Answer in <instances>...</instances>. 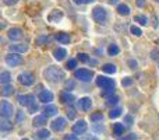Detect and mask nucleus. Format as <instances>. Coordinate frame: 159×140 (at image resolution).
Listing matches in <instances>:
<instances>
[{
	"instance_id": "f257e3e1",
	"label": "nucleus",
	"mask_w": 159,
	"mask_h": 140,
	"mask_svg": "<svg viewBox=\"0 0 159 140\" xmlns=\"http://www.w3.org/2000/svg\"><path fill=\"white\" fill-rule=\"evenodd\" d=\"M43 77L50 83H60L66 79L64 71L57 66H49L43 70Z\"/></svg>"
},
{
	"instance_id": "f03ea898",
	"label": "nucleus",
	"mask_w": 159,
	"mask_h": 140,
	"mask_svg": "<svg viewBox=\"0 0 159 140\" xmlns=\"http://www.w3.org/2000/svg\"><path fill=\"white\" fill-rule=\"evenodd\" d=\"M92 17L95 21L99 22V24H105L107 20V11L105 10L103 7H101V6H96V7L92 10Z\"/></svg>"
},
{
	"instance_id": "7ed1b4c3",
	"label": "nucleus",
	"mask_w": 159,
	"mask_h": 140,
	"mask_svg": "<svg viewBox=\"0 0 159 140\" xmlns=\"http://www.w3.org/2000/svg\"><path fill=\"white\" fill-rule=\"evenodd\" d=\"M14 112L13 105L8 101H0V118L2 119H8Z\"/></svg>"
},
{
	"instance_id": "20e7f679",
	"label": "nucleus",
	"mask_w": 159,
	"mask_h": 140,
	"mask_svg": "<svg viewBox=\"0 0 159 140\" xmlns=\"http://www.w3.org/2000/svg\"><path fill=\"white\" fill-rule=\"evenodd\" d=\"M17 80H18L20 84L28 87V85H32L34 84L35 77H34V74L31 73V71H21V73L18 74V77H17Z\"/></svg>"
},
{
	"instance_id": "39448f33",
	"label": "nucleus",
	"mask_w": 159,
	"mask_h": 140,
	"mask_svg": "<svg viewBox=\"0 0 159 140\" xmlns=\"http://www.w3.org/2000/svg\"><path fill=\"white\" fill-rule=\"evenodd\" d=\"M22 62H24V59H22V56H20V53L10 52L8 55H6V63L11 67H16V66H18V65H22Z\"/></svg>"
},
{
	"instance_id": "423d86ee",
	"label": "nucleus",
	"mask_w": 159,
	"mask_h": 140,
	"mask_svg": "<svg viewBox=\"0 0 159 140\" xmlns=\"http://www.w3.org/2000/svg\"><path fill=\"white\" fill-rule=\"evenodd\" d=\"M93 77V73L92 70H88V69H78L75 70V79L81 80V81H85V83H89Z\"/></svg>"
},
{
	"instance_id": "0eeeda50",
	"label": "nucleus",
	"mask_w": 159,
	"mask_h": 140,
	"mask_svg": "<svg viewBox=\"0 0 159 140\" xmlns=\"http://www.w3.org/2000/svg\"><path fill=\"white\" fill-rule=\"evenodd\" d=\"M17 101H18L20 105H22V107H31V105L36 104L35 102V97L32 95V94H24V95H18L17 97Z\"/></svg>"
},
{
	"instance_id": "6e6552de",
	"label": "nucleus",
	"mask_w": 159,
	"mask_h": 140,
	"mask_svg": "<svg viewBox=\"0 0 159 140\" xmlns=\"http://www.w3.org/2000/svg\"><path fill=\"white\" fill-rule=\"evenodd\" d=\"M66 125H67L66 119L59 116V118H56L55 121L50 123V128H52V130H55V132H60V130H63L64 128H66Z\"/></svg>"
},
{
	"instance_id": "1a4fd4ad",
	"label": "nucleus",
	"mask_w": 159,
	"mask_h": 140,
	"mask_svg": "<svg viewBox=\"0 0 159 140\" xmlns=\"http://www.w3.org/2000/svg\"><path fill=\"white\" fill-rule=\"evenodd\" d=\"M96 85L101 88H107V87H112L115 85V81L109 77H105V76H98L96 77Z\"/></svg>"
},
{
	"instance_id": "9d476101",
	"label": "nucleus",
	"mask_w": 159,
	"mask_h": 140,
	"mask_svg": "<svg viewBox=\"0 0 159 140\" xmlns=\"http://www.w3.org/2000/svg\"><path fill=\"white\" fill-rule=\"evenodd\" d=\"M38 98H39V101L43 102V104H50V102L53 101V98H55V95H53V93L49 90H42L41 93H39Z\"/></svg>"
},
{
	"instance_id": "9b49d317",
	"label": "nucleus",
	"mask_w": 159,
	"mask_h": 140,
	"mask_svg": "<svg viewBox=\"0 0 159 140\" xmlns=\"http://www.w3.org/2000/svg\"><path fill=\"white\" fill-rule=\"evenodd\" d=\"M7 35H8V39H11V41H18V39H21L22 36H24V32H22L21 28L14 27V28L8 30Z\"/></svg>"
},
{
	"instance_id": "f8f14e48",
	"label": "nucleus",
	"mask_w": 159,
	"mask_h": 140,
	"mask_svg": "<svg viewBox=\"0 0 159 140\" xmlns=\"http://www.w3.org/2000/svg\"><path fill=\"white\" fill-rule=\"evenodd\" d=\"M63 18V11L61 10H57V8H55V10H52L49 13V16H48V21L49 22H59L60 20Z\"/></svg>"
},
{
	"instance_id": "ddd939ff",
	"label": "nucleus",
	"mask_w": 159,
	"mask_h": 140,
	"mask_svg": "<svg viewBox=\"0 0 159 140\" xmlns=\"http://www.w3.org/2000/svg\"><path fill=\"white\" fill-rule=\"evenodd\" d=\"M85 130H87V122L85 121H77L74 125H73V132L75 133V135H82V133H85Z\"/></svg>"
},
{
	"instance_id": "4468645a",
	"label": "nucleus",
	"mask_w": 159,
	"mask_h": 140,
	"mask_svg": "<svg viewBox=\"0 0 159 140\" xmlns=\"http://www.w3.org/2000/svg\"><path fill=\"white\" fill-rule=\"evenodd\" d=\"M60 99H61V102H64V104H67V105H73L75 102V97L73 95L70 91H61Z\"/></svg>"
},
{
	"instance_id": "2eb2a0df",
	"label": "nucleus",
	"mask_w": 159,
	"mask_h": 140,
	"mask_svg": "<svg viewBox=\"0 0 159 140\" xmlns=\"http://www.w3.org/2000/svg\"><path fill=\"white\" fill-rule=\"evenodd\" d=\"M78 107H80V109H82V111H89L91 107H92V99H91L89 97H82L78 101Z\"/></svg>"
},
{
	"instance_id": "dca6fc26",
	"label": "nucleus",
	"mask_w": 159,
	"mask_h": 140,
	"mask_svg": "<svg viewBox=\"0 0 159 140\" xmlns=\"http://www.w3.org/2000/svg\"><path fill=\"white\" fill-rule=\"evenodd\" d=\"M27 51H28V45H25V44L10 45V52H13V53H25Z\"/></svg>"
},
{
	"instance_id": "f3484780",
	"label": "nucleus",
	"mask_w": 159,
	"mask_h": 140,
	"mask_svg": "<svg viewBox=\"0 0 159 140\" xmlns=\"http://www.w3.org/2000/svg\"><path fill=\"white\" fill-rule=\"evenodd\" d=\"M13 128H14V125L8 119H2L0 121V132H11Z\"/></svg>"
},
{
	"instance_id": "a211bd4d",
	"label": "nucleus",
	"mask_w": 159,
	"mask_h": 140,
	"mask_svg": "<svg viewBox=\"0 0 159 140\" xmlns=\"http://www.w3.org/2000/svg\"><path fill=\"white\" fill-rule=\"evenodd\" d=\"M43 115L46 116H55V115H57V107L56 105H52V104H49V105H46L45 107V109H43Z\"/></svg>"
},
{
	"instance_id": "6ab92c4d",
	"label": "nucleus",
	"mask_w": 159,
	"mask_h": 140,
	"mask_svg": "<svg viewBox=\"0 0 159 140\" xmlns=\"http://www.w3.org/2000/svg\"><path fill=\"white\" fill-rule=\"evenodd\" d=\"M53 56H55L56 60L60 62V60H63V59L67 56V51L64 49V48H57V49L53 51Z\"/></svg>"
},
{
	"instance_id": "aec40b11",
	"label": "nucleus",
	"mask_w": 159,
	"mask_h": 140,
	"mask_svg": "<svg viewBox=\"0 0 159 140\" xmlns=\"http://www.w3.org/2000/svg\"><path fill=\"white\" fill-rule=\"evenodd\" d=\"M49 136H50V132L48 129H39L38 132L35 133L36 140H46V139H49Z\"/></svg>"
},
{
	"instance_id": "412c9836",
	"label": "nucleus",
	"mask_w": 159,
	"mask_h": 140,
	"mask_svg": "<svg viewBox=\"0 0 159 140\" xmlns=\"http://www.w3.org/2000/svg\"><path fill=\"white\" fill-rule=\"evenodd\" d=\"M46 125V116L45 115H38L34 118V126L35 128H41Z\"/></svg>"
},
{
	"instance_id": "4be33fe9",
	"label": "nucleus",
	"mask_w": 159,
	"mask_h": 140,
	"mask_svg": "<svg viewBox=\"0 0 159 140\" xmlns=\"http://www.w3.org/2000/svg\"><path fill=\"white\" fill-rule=\"evenodd\" d=\"M56 41H59L60 44H64V45H67L70 42V36H69V34H64V32H59V34H56Z\"/></svg>"
},
{
	"instance_id": "5701e85b",
	"label": "nucleus",
	"mask_w": 159,
	"mask_h": 140,
	"mask_svg": "<svg viewBox=\"0 0 159 140\" xmlns=\"http://www.w3.org/2000/svg\"><path fill=\"white\" fill-rule=\"evenodd\" d=\"M10 81H11V74L8 73V71H2V73H0V84L6 85Z\"/></svg>"
},
{
	"instance_id": "b1692460",
	"label": "nucleus",
	"mask_w": 159,
	"mask_h": 140,
	"mask_svg": "<svg viewBox=\"0 0 159 140\" xmlns=\"http://www.w3.org/2000/svg\"><path fill=\"white\" fill-rule=\"evenodd\" d=\"M124 130H126V126H124L123 123H115L113 125V133H115L116 136H121L124 133Z\"/></svg>"
},
{
	"instance_id": "393cba45",
	"label": "nucleus",
	"mask_w": 159,
	"mask_h": 140,
	"mask_svg": "<svg viewBox=\"0 0 159 140\" xmlns=\"http://www.w3.org/2000/svg\"><path fill=\"white\" fill-rule=\"evenodd\" d=\"M13 91H14V87H13V85L6 84V85H3L2 91H0V94H2L3 97H8V95H11V94H13Z\"/></svg>"
},
{
	"instance_id": "a878e982",
	"label": "nucleus",
	"mask_w": 159,
	"mask_h": 140,
	"mask_svg": "<svg viewBox=\"0 0 159 140\" xmlns=\"http://www.w3.org/2000/svg\"><path fill=\"white\" fill-rule=\"evenodd\" d=\"M102 70H103L105 73H107V74H115L117 69H116V66L113 63H106V65H103Z\"/></svg>"
},
{
	"instance_id": "bb28decb",
	"label": "nucleus",
	"mask_w": 159,
	"mask_h": 140,
	"mask_svg": "<svg viewBox=\"0 0 159 140\" xmlns=\"http://www.w3.org/2000/svg\"><path fill=\"white\" fill-rule=\"evenodd\" d=\"M117 13L120 14V16H129V13H130V8H129V6L127 4H119L117 6Z\"/></svg>"
},
{
	"instance_id": "cd10ccee",
	"label": "nucleus",
	"mask_w": 159,
	"mask_h": 140,
	"mask_svg": "<svg viewBox=\"0 0 159 140\" xmlns=\"http://www.w3.org/2000/svg\"><path fill=\"white\" fill-rule=\"evenodd\" d=\"M107 53H109L110 56H116L117 53H120V48H119L116 44H112V45H109V48H107Z\"/></svg>"
},
{
	"instance_id": "c85d7f7f",
	"label": "nucleus",
	"mask_w": 159,
	"mask_h": 140,
	"mask_svg": "<svg viewBox=\"0 0 159 140\" xmlns=\"http://www.w3.org/2000/svg\"><path fill=\"white\" fill-rule=\"evenodd\" d=\"M119 101H120V98H119L117 95H110V97H107V99H106V107H113V105H116Z\"/></svg>"
},
{
	"instance_id": "c756f323",
	"label": "nucleus",
	"mask_w": 159,
	"mask_h": 140,
	"mask_svg": "<svg viewBox=\"0 0 159 140\" xmlns=\"http://www.w3.org/2000/svg\"><path fill=\"white\" fill-rule=\"evenodd\" d=\"M121 112H123V109H121L120 107L113 108V109L110 111V113H109V118H110V119H116V118H119V116L121 115Z\"/></svg>"
},
{
	"instance_id": "7c9ffc66",
	"label": "nucleus",
	"mask_w": 159,
	"mask_h": 140,
	"mask_svg": "<svg viewBox=\"0 0 159 140\" xmlns=\"http://www.w3.org/2000/svg\"><path fill=\"white\" fill-rule=\"evenodd\" d=\"M134 21L138 22V24H141V25H147V24H148V18H147V16H135L134 17Z\"/></svg>"
},
{
	"instance_id": "2f4dec72",
	"label": "nucleus",
	"mask_w": 159,
	"mask_h": 140,
	"mask_svg": "<svg viewBox=\"0 0 159 140\" xmlns=\"http://www.w3.org/2000/svg\"><path fill=\"white\" fill-rule=\"evenodd\" d=\"M91 121H92L93 123H98V122H102V121H103V115H102V113H99V112L92 113V115H91Z\"/></svg>"
},
{
	"instance_id": "473e14b6",
	"label": "nucleus",
	"mask_w": 159,
	"mask_h": 140,
	"mask_svg": "<svg viewBox=\"0 0 159 140\" xmlns=\"http://www.w3.org/2000/svg\"><path fill=\"white\" fill-rule=\"evenodd\" d=\"M113 94H115V85L103 88V91H102V97H110V95H113Z\"/></svg>"
},
{
	"instance_id": "72a5a7b5",
	"label": "nucleus",
	"mask_w": 159,
	"mask_h": 140,
	"mask_svg": "<svg viewBox=\"0 0 159 140\" xmlns=\"http://www.w3.org/2000/svg\"><path fill=\"white\" fill-rule=\"evenodd\" d=\"M66 67H67V69H69V70L75 69V67H77V59H70V60L67 62Z\"/></svg>"
},
{
	"instance_id": "f704fd0d",
	"label": "nucleus",
	"mask_w": 159,
	"mask_h": 140,
	"mask_svg": "<svg viewBox=\"0 0 159 140\" xmlns=\"http://www.w3.org/2000/svg\"><path fill=\"white\" fill-rule=\"evenodd\" d=\"M78 60H81V62H84V63H89L91 62V59H89V56L87 55V53H78Z\"/></svg>"
},
{
	"instance_id": "c9c22d12",
	"label": "nucleus",
	"mask_w": 159,
	"mask_h": 140,
	"mask_svg": "<svg viewBox=\"0 0 159 140\" xmlns=\"http://www.w3.org/2000/svg\"><path fill=\"white\" fill-rule=\"evenodd\" d=\"M130 31H131V34H134L135 36L143 35V31H141L138 27H135V25H131V27H130Z\"/></svg>"
},
{
	"instance_id": "e433bc0d",
	"label": "nucleus",
	"mask_w": 159,
	"mask_h": 140,
	"mask_svg": "<svg viewBox=\"0 0 159 140\" xmlns=\"http://www.w3.org/2000/svg\"><path fill=\"white\" fill-rule=\"evenodd\" d=\"M75 113H77V112H75L74 108H71V107L67 108V118H69V119H74L75 118Z\"/></svg>"
},
{
	"instance_id": "4c0bfd02",
	"label": "nucleus",
	"mask_w": 159,
	"mask_h": 140,
	"mask_svg": "<svg viewBox=\"0 0 159 140\" xmlns=\"http://www.w3.org/2000/svg\"><path fill=\"white\" fill-rule=\"evenodd\" d=\"M49 41V38H48L46 35H41L39 38H36V45H42V44H45V42H48Z\"/></svg>"
},
{
	"instance_id": "58836bf2",
	"label": "nucleus",
	"mask_w": 159,
	"mask_h": 140,
	"mask_svg": "<svg viewBox=\"0 0 159 140\" xmlns=\"http://www.w3.org/2000/svg\"><path fill=\"white\" fill-rule=\"evenodd\" d=\"M24 118H25L24 112H22V111H17V118H16V123H20V122H22V121H24Z\"/></svg>"
},
{
	"instance_id": "ea45409f",
	"label": "nucleus",
	"mask_w": 159,
	"mask_h": 140,
	"mask_svg": "<svg viewBox=\"0 0 159 140\" xmlns=\"http://www.w3.org/2000/svg\"><path fill=\"white\" fill-rule=\"evenodd\" d=\"M121 84H123L124 87H129V85L133 84V79H130V77H124L123 81H121Z\"/></svg>"
},
{
	"instance_id": "a19ab883",
	"label": "nucleus",
	"mask_w": 159,
	"mask_h": 140,
	"mask_svg": "<svg viewBox=\"0 0 159 140\" xmlns=\"http://www.w3.org/2000/svg\"><path fill=\"white\" fill-rule=\"evenodd\" d=\"M38 112V104H34L31 107H28V113H35Z\"/></svg>"
},
{
	"instance_id": "79ce46f5",
	"label": "nucleus",
	"mask_w": 159,
	"mask_h": 140,
	"mask_svg": "<svg viewBox=\"0 0 159 140\" xmlns=\"http://www.w3.org/2000/svg\"><path fill=\"white\" fill-rule=\"evenodd\" d=\"M92 129H93V132H98V133L103 132V126H101V125H93Z\"/></svg>"
},
{
	"instance_id": "37998d69",
	"label": "nucleus",
	"mask_w": 159,
	"mask_h": 140,
	"mask_svg": "<svg viewBox=\"0 0 159 140\" xmlns=\"http://www.w3.org/2000/svg\"><path fill=\"white\" fill-rule=\"evenodd\" d=\"M120 140H137V135H134V133H130L129 136H126V138H121Z\"/></svg>"
},
{
	"instance_id": "c03bdc74",
	"label": "nucleus",
	"mask_w": 159,
	"mask_h": 140,
	"mask_svg": "<svg viewBox=\"0 0 159 140\" xmlns=\"http://www.w3.org/2000/svg\"><path fill=\"white\" fill-rule=\"evenodd\" d=\"M63 140H78V138H77V135H66Z\"/></svg>"
},
{
	"instance_id": "a18cd8bd",
	"label": "nucleus",
	"mask_w": 159,
	"mask_h": 140,
	"mask_svg": "<svg viewBox=\"0 0 159 140\" xmlns=\"http://www.w3.org/2000/svg\"><path fill=\"white\" fill-rule=\"evenodd\" d=\"M17 2H18V0H3V3H4L6 6H13V4H16Z\"/></svg>"
},
{
	"instance_id": "49530a36",
	"label": "nucleus",
	"mask_w": 159,
	"mask_h": 140,
	"mask_svg": "<svg viewBox=\"0 0 159 140\" xmlns=\"http://www.w3.org/2000/svg\"><path fill=\"white\" fill-rule=\"evenodd\" d=\"M129 66H130V67H133V69H137V62H135L134 59H133V60L130 59V60H129Z\"/></svg>"
},
{
	"instance_id": "de8ad7c7",
	"label": "nucleus",
	"mask_w": 159,
	"mask_h": 140,
	"mask_svg": "<svg viewBox=\"0 0 159 140\" xmlns=\"http://www.w3.org/2000/svg\"><path fill=\"white\" fill-rule=\"evenodd\" d=\"M135 4H137V7H144V6H145V0H137V2H135Z\"/></svg>"
},
{
	"instance_id": "09e8293b",
	"label": "nucleus",
	"mask_w": 159,
	"mask_h": 140,
	"mask_svg": "<svg viewBox=\"0 0 159 140\" xmlns=\"http://www.w3.org/2000/svg\"><path fill=\"white\" fill-rule=\"evenodd\" d=\"M158 55H159L158 51H152V52H151V58L152 59H158Z\"/></svg>"
},
{
	"instance_id": "8fccbe9b",
	"label": "nucleus",
	"mask_w": 159,
	"mask_h": 140,
	"mask_svg": "<svg viewBox=\"0 0 159 140\" xmlns=\"http://www.w3.org/2000/svg\"><path fill=\"white\" fill-rule=\"evenodd\" d=\"M126 122H127V125H131L133 123V116H126Z\"/></svg>"
},
{
	"instance_id": "3c124183",
	"label": "nucleus",
	"mask_w": 159,
	"mask_h": 140,
	"mask_svg": "<svg viewBox=\"0 0 159 140\" xmlns=\"http://www.w3.org/2000/svg\"><path fill=\"white\" fill-rule=\"evenodd\" d=\"M74 87V83L73 81H67V88H73Z\"/></svg>"
},
{
	"instance_id": "603ef678",
	"label": "nucleus",
	"mask_w": 159,
	"mask_h": 140,
	"mask_svg": "<svg viewBox=\"0 0 159 140\" xmlns=\"http://www.w3.org/2000/svg\"><path fill=\"white\" fill-rule=\"evenodd\" d=\"M75 4H82V3H85V0H74Z\"/></svg>"
},
{
	"instance_id": "864d4df0",
	"label": "nucleus",
	"mask_w": 159,
	"mask_h": 140,
	"mask_svg": "<svg viewBox=\"0 0 159 140\" xmlns=\"http://www.w3.org/2000/svg\"><path fill=\"white\" fill-rule=\"evenodd\" d=\"M4 27H6V22H0V30H3Z\"/></svg>"
},
{
	"instance_id": "5fc2aeb1",
	"label": "nucleus",
	"mask_w": 159,
	"mask_h": 140,
	"mask_svg": "<svg viewBox=\"0 0 159 140\" xmlns=\"http://www.w3.org/2000/svg\"><path fill=\"white\" fill-rule=\"evenodd\" d=\"M116 2H117V0H109V3H110V4H115Z\"/></svg>"
},
{
	"instance_id": "6e6d98bb",
	"label": "nucleus",
	"mask_w": 159,
	"mask_h": 140,
	"mask_svg": "<svg viewBox=\"0 0 159 140\" xmlns=\"http://www.w3.org/2000/svg\"><path fill=\"white\" fill-rule=\"evenodd\" d=\"M93 0H85V3H92Z\"/></svg>"
},
{
	"instance_id": "4d7b16f0",
	"label": "nucleus",
	"mask_w": 159,
	"mask_h": 140,
	"mask_svg": "<svg viewBox=\"0 0 159 140\" xmlns=\"http://www.w3.org/2000/svg\"><path fill=\"white\" fill-rule=\"evenodd\" d=\"M22 140H30V139H22Z\"/></svg>"
},
{
	"instance_id": "13d9d810",
	"label": "nucleus",
	"mask_w": 159,
	"mask_h": 140,
	"mask_svg": "<svg viewBox=\"0 0 159 140\" xmlns=\"http://www.w3.org/2000/svg\"><path fill=\"white\" fill-rule=\"evenodd\" d=\"M155 2H158V3H159V0H155Z\"/></svg>"
},
{
	"instance_id": "bf43d9fd",
	"label": "nucleus",
	"mask_w": 159,
	"mask_h": 140,
	"mask_svg": "<svg viewBox=\"0 0 159 140\" xmlns=\"http://www.w3.org/2000/svg\"><path fill=\"white\" fill-rule=\"evenodd\" d=\"M0 41H2V38H0Z\"/></svg>"
}]
</instances>
